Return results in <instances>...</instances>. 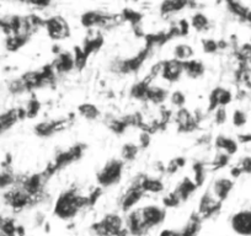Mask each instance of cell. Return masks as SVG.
<instances>
[{
	"mask_svg": "<svg viewBox=\"0 0 251 236\" xmlns=\"http://www.w3.org/2000/svg\"><path fill=\"white\" fill-rule=\"evenodd\" d=\"M248 113L245 111L241 110V108L234 110L233 115H231V123L235 128H244L248 124Z\"/></svg>",
	"mask_w": 251,
	"mask_h": 236,
	"instance_id": "cell-43",
	"label": "cell"
},
{
	"mask_svg": "<svg viewBox=\"0 0 251 236\" xmlns=\"http://www.w3.org/2000/svg\"><path fill=\"white\" fill-rule=\"evenodd\" d=\"M229 225L238 236H251V208L234 213L229 219Z\"/></svg>",
	"mask_w": 251,
	"mask_h": 236,
	"instance_id": "cell-15",
	"label": "cell"
},
{
	"mask_svg": "<svg viewBox=\"0 0 251 236\" xmlns=\"http://www.w3.org/2000/svg\"><path fill=\"white\" fill-rule=\"evenodd\" d=\"M196 144L200 146H208L211 144H213V138H212L211 134H203V136L197 138Z\"/></svg>",
	"mask_w": 251,
	"mask_h": 236,
	"instance_id": "cell-54",
	"label": "cell"
},
{
	"mask_svg": "<svg viewBox=\"0 0 251 236\" xmlns=\"http://www.w3.org/2000/svg\"><path fill=\"white\" fill-rule=\"evenodd\" d=\"M103 194V189L102 187L98 186V187H94L90 192H89L86 196H88V201H89V207H94L96 203H98L99 199L101 198V196Z\"/></svg>",
	"mask_w": 251,
	"mask_h": 236,
	"instance_id": "cell-49",
	"label": "cell"
},
{
	"mask_svg": "<svg viewBox=\"0 0 251 236\" xmlns=\"http://www.w3.org/2000/svg\"><path fill=\"white\" fill-rule=\"evenodd\" d=\"M141 187L147 194H159L165 189V184H164L161 177H155V176H149L146 173H141Z\"/></svg>",
	"mask_w": 251,
	"mask_h": 236,
	"instance_id": "cell-26",
	"label": "cell"
},
{
	"mask_svg": "<svg viewBox=\"0 0 251 236\" xmlns=\"http://www.w3.org/2000/svg\"><path fill=\"white\" fill-rule=\"evenodd\" d=\"M236 165L240 167L243 175H251V155L243 156Z\"/></svg>",
	"mask_w": 251,
	"mask_h": 236,
	"instance_id": "cell-52",
	"label": "cell"
},
{
	"mask_svg": "<svg viewBox=\"0 0 251 236\" xmlns=\"http://www.w3.org/2000/svg\"><path fill=\"white\" fill-rule=\"evenodd\" d=\"M222 206H223V203L219 202L218 199L213 196L211 189H207V191L202 194L201 198H200L196 212L201 215V218L203 219V220H208V219L214 218L216 215H218L219 212H221L222 209Z\"/></svg>",
	"mask_w": 251,
	"mask_h": 236,
	"instance_id": "cell-14",
	"label": "cell"
},
{
	"mask_svg": "<svg viewBox=\"0 0 251 236\" xmlns=\"http://www.w3.org/2000/svg\"><path fill=\"white\" fill-rule=\"evenodd\" d=\"M173 55L175 59L180 62H186L192 59L195 55V49L188 43H177L173 49Z\"/></svg>",
	"mask_w": 251,
	"mask_h": 236,
	"instance_id": "cell-36",
	"label": "cell"
},
{
	"mask_svg": "<svg viewBox=\"0 0 251 236\" xmlns=\"http://www.w3.org/2000/svg\"><path fill=\"white\" fill-rule=\"evenodd\" d=\"M138 146L141 150H146L151 144V134L147 131H141L138 136Z\"/></svg>",
	"mask_w": 251,
	"mask_h": 236,
	"instance_id": "cell-50",
	"label": "cell"
},
{
	"mask_svg": "<svg viewBox=\"0 0 251 236\" xmlns=\"http://www.w3.org/2000/svg\"><path fill=\"white\" fill-rule=\"evenodd\" d=\"M43 28L47 32V36L54 42H60L71 37L72 30L68 21L60 15H53L45 19Z\"/></svg>",
	"mask_w": 251,
	"mask_h": 236,
	"instance_id": "cell-11",
	"label": "cell"
},
{
	"mask_svg": "<svg viewBox=\"0 0 251 236\" xmlns=\"http://www.w3.org/2000/svg\"><path fill=\"white\" fill-rule=\"evenodd\" d=\"M86 149H88L86 144L75 143L73 145L68 146L67 149H60V150H58L55 153L54 158L52 159V161H50V164L42 171L43 175L48 180H50L55 173L69 167L71 165L75 164L76 161L80 160L84 156V154H85Z\"/></svg>",
	"mask_w": 251,
	"mask_h": 236,
	"instance_id": "cell-2",
	"label": "cell"
},
{
	"mask_svg": "<svg viewBox=\"0 0 251 236\" xmlns=\"http://www.w3.org/2000/svg\"><path fill=\"white\" fill-rule=\"evenodd\" d=\"M86 208H90L88 196L81 194L76 187H69L60 192L55 199L53 206V215L60 220L71 221Z\"/></svg>",
	"mask_w": 251,
	"mask_h": 236,
	"instance_id": "cell-1",
	"label": "cell"
},
{
	"mask_svg": "<svg viewBox=\"0 0 251 236\" xmlns=\"http://www.w3.org/2000/svg\"><path fill=\"white\" fill-rule=\"evenodd\" d=\"M182 204V202L180 201V198L177 197V194L174 191L169 192L165 197L163 198V207L164 208H177Z\"/></svg>",
	"mask_w": 251,
	"mask_h": 236,
	"instance_id": "cell-47",
	"label": "cell"
},
{
	"mask_svg": "<svg viewBox=\"0 0 251 236\" xmlns=\"http://www.w3.org/2000/svg\"><path fill=\"white\" fill-rule=\"evenodd\" d=\"M131 1H133V3H138L139 0H131Z\"/></svg>",
	"mask_w": 251,
	"mask_h": 236,
	"instance_id": "cell-60",
	"label": "cell"
},
{
	"mask_svg": "<svg viewBox=\"0 0 251 236\" xmlns=\"http://www.w3.org/2000/svg\"><path fill=\"white\" fill-rule=\"evenodd\" d=\"M207 168H208V164L202 160H196L192 164V173H194L192 180H194L199 189L203 186L204 182H206Z\"/></svg>",
	"mask_w": 251,
	"mask_h": 236,
	"instance_id": "cell-35",
	"label": "cell"
},
{
	"mask_svg": "<svg viewBox=\"0 0 251 236\" xmlns=\"http://www.w3.org/2000/svg\"><path fill=\"white\" fill-rule=\"evenodd\" d=\"M76 112L80 117H83L86 121H98L99 118L101 117V111L100 108L96 105L91 102H84L80 103L76 108Z\"/></svg>",
	"mask_w": 251,
	"mask_h": 236,
	"instance_id": "cell-34",
	"label": "cell"
},
{
	"mask_svg": "<svg viewBox=\"0 0 251 236\" xmlns=\"http://www.w3.org/2000/svg\"><path fill=\"white\" fill-rule=\"evenodd\" d=\"M73 54H74V59H75V68L78 69V71H83V69L86 67L89 58L86 57L85 53L83 52L80 46H75V47H74Z\"/></svg>",
	"mask_w": 251,
	"mask_h": 236,
	"instance_id": "cell-45",
	"label": "cell"
},
{
	"mask_svg": "<svg viewBox=\"0 0 251 236\" xmlns=\"http://www.w3.org/2000/svg\"><path fill=\"white\" fill-rule=\"evenodd\" d=\"M125 165V161L121 160L120 158H112L106 161L105 165L96 172L98 186L102 187L103 189L117 186L122 181Z\"/></svg>",
	"mask_w": 251,
	"mask_h": 236,
	"instance_id": "cell-7",
	"label": "cell"
},
{
	"mask_svg": "<svg viewBox=\"0 0 251 236\" xmlns=\"http://www.w3.org/2000/svg\"><path fill=\"white\" fill-rule=\"evenodd\" d=\"M32 221H33V225H35L36 228H42V226L45 225L46 223H47V218H46V214L42 213V212H37V213L33 215Z\"/></svg>",
	"mask_w": 251,
	"mask_h": 236,
	"instance_id": "cell-53",
	"label": "cell"
},
{
	"mask_svg": "<svg viewBox=\"0 0 251 236\" xmlns=\"http://www.w3.org/2000/svg\"><path fill=\"white\" fill-rule=\"evenodd\" d=\"M194 1H196V0H194Z\"/></svg>",
	"mask_w": 251,
	"mask_h": 236,
	"instance_id": "cell-61",
	"label": "cell"
},
{
	"mask_svg": "<svg viewBox=\"0 0 251 236\" xmlns=\"http://www.w3.org/2000/svg\"><path fill=\"white\" fill-rule=\"evenodd\" d=\"M229 175H230V179L235 180V179H239V177H241V176H243V172H241L240 167H239L238 165H235L233 166V167H230Z\"/></svg>",
	"mask_w": 251,
	"mask_h": 236,
	"instance_id": "cell-58",
	"label": "cell"
},
{
	"mask_svg": "<svg viewBox=\"0 0 251 236\" xmlns=\"http://www.w3.org/2000/svg\"><path fill=\"white\" fill-rule=\"evenodd\" d=\"M121 15H122V19L125 23L131 24L132 27L134 28V31L141 30L139 26H141L142 20H143V14L139 13V11L133 10V9H123Z\"/></svg>",
	"mask_w": 251,
	"mask_h": 236,
	"instance_id": "cell-38",
	"label": "cell"
},
{
	"mask_svg": "<svg viewBox=\"0 0 251 236\" xmlns=\"http://www.w3.org/2000/svg\"><path fill=\"white\" fill-rule=\"evenodd\" d=\"M194 3V0H163L159 5V13L163 18H169L191 6Z\"/></svg>",
	"mask_w": 251,
	"mask_h": 236,
	"instance_id": "cell-23",
	"label": "cell"
},
{
	"mask_svg": "<svg viewBox=\"0 0 251 236\" xmlns=\"http://www.w3.org/2000/svg\"><path fill=\"white\" fill-rule=\"evenodd\" d=\"M169 101H170L171 106L175 107L176 110L181 107H185L186 106V95L185 93H182L181 90H175L173 93H170L169 96Z\"/></svg>",
	"mask_w": 251,
	"mask_h": 236,
	"instance_id": "cell-44",
	"label": "cell"
},
{
	"mask_svg": "<svg viewBox=\"0 0 251 236\" xmlns=\"http://www.w3.org/2000/svg\"><path fill=\"white\" fill-rule=\"evenodd\" d=\"M234 100V95L229 89L217 86L209 93L207 101V113H213L218 107H226Z\"/></svg>",
	"mask_w": 251,
	"mask_h": 236,
	"instance_id": "cell-16",
	"label": "cell"
},
{
	"mask_svg": "<svg viewBox=\"0 0 251 236\" xmlns=\"http://www.w3.org/2000/svg\"><path fill=\"white\" fill-rule=\"evenodd\" d=\"M26 119L25 107L10 108L0 113V136L10 131L15 124Z\"/></svg>",
	"mask_w": 251,
	"mask_h": 236,
	"instance_id": "cell-18",
	"label": "cell"
},
{
	"mask_svg": "<svg viewBox=\"0 0 251 236\" xmlns=\"http://www.w3.org/2000/svg\"><path fill=\"white\" fill-rule=\"evenodd\" d=\"M213 145L217 151H223L229 156H234L239 151V142L226 134H218L213 138Z\"/></svg>",
	"mask_w": 251,
	"mask_h": 236,
	"instance_id": "cell-25",
	"label": "cell"
},
{
	"mask_svg": "<svg viewBox=\"0 0 251 236\" xmlns=\"http://www.w3.org/2000/svg\"><path fill=\"white\" fill-rule=\"evenodd\" d=\"M173 121L175 122L178 133L190 134L196 132L201 126V122L195 117V113L187 107H181L174 111Z\"/></svg>",
	"mask_w": 251,
	"mask_h": 236,
	"instance_id": "cell-13",
	"label": "cell"
},
{
	"mask_svg": "<svg viewBox=\"0 0 251 236\" xmlns=\"http://www.w3.org/2000/svg\"><path fill=\"white\" fill-rule=\"evenodd\" d=\"M230 160H231V156H229L228 154L223 153V151H217L213 160L208 164V166L211 167V170L218 171V170H222V168L226 167V166L230 164Z\"/></svg>",
	"mask_w": 251,
	"mask_h": 236,
	"instance_id": "cell-40",
	"label": "cell"
},
{
	"mask_svg": "<svg viewBox=\"0 0 251 236\" xmlns=\"http://www.w3.org/2000/svg\"><path fill=\"white\" fill-rule=\"evenodd\" d=\"M158 236H182V234H181L180 229L166 228L163 229V230L158 234Z\"/></svg>",
	"mask_w": 251,
	"mask_h": 236,
	"instance_id": "cell-55",
	"label": "cell"
},
{
	"mask_svg": "<svg viewBox=\"0 0 251 236\" xmlns=\"http://www.w3.org/2000/svg\"><path fill=\"white\" fill-rule=\"evenodd\" d=\"M141 213L142 221L146 230L151 231L153 229L163 225L166 220V208L159 204H147V206L138 207Z\"/></svg>",
	"mask_w": 251,
	"mask_h": 236,
	"instance_id": "cell-12",
	"label": "cell"
},
{
	"mask_svg": "<svg viewBox=\"0 0 251 236\" xmlns=\"http://www.w3.org/2000/svg\"><path fill=\"white\" fill-rule=\"evenodd\" d=\"M74 119H75V115L71 113L67 117L52 118V119L41 121L33 126V133L38 138H52L55 134H59L60 132L68 129L74 123Z\"/></svg>",
	"mask_w": 251,
	"mask_h": 236,
	"instance_id": "cell-8",
	"label": "cell"
},
{
	"mask_svg": "<svg viewBox=\"0 0 251 236\" xmlns=\"http://www.w3.org/2000/svg\"><path fill=\"white\" fill-rule=\"evenodd\" d=\"M203 221L204 220L197 212H192L191 215L188 216L187 221L185 223V225L180 229L182 236H199Z\"/></svg>",
	"mask_w": 251,
	"mask_h": 236,
	"instance_id": "cell-29",
	"label": "cell"
},
{
	"mask_svg": "<svg viewBox=\"0 0 251 236\" xmlns=\"http://www.w3.org/2000/svg\"><path fill=\"white\" fill-rule=\"evenodd\" d=\"M108 131L116 136H123L129 128H134V113L120 116V117H108L105 121Z\"/></svg>",
	"mask_w": 251,
	"mask_h": 236,
	"instance_id": "cell-20",
	"label": "cell"
},
{
	"mask_svg": "<svg viewBox=\"0 0 251 236\" xmlns=\"http://www.w3.org/2000/svg\"><path fill=\"white\" fill-rule=\"evenodd\" d=\"M236 141L239 142V144H251V132L238 134V139Z\"/></svg>",
	"mask_w": 251,
	"mask_h": 236,
	"instance_id": "cell-57",
	"label": "cell"
},
{
	"mask_svg": "<svg viewBox=\"0 0 251 236\" xmlns=\"http://www.w3.org/2000/svg\"><path fill=\"white\" fill-rule=\"evenodd\" d=\"M234 186H235V184H234L233 179L221 176V177L214 180L213 185L211 187V192L219 202L223 203V202H226L229 198L230 193L233 192Z\"/></svg>",
	"mask_w": 251,
	"mask_h": 236,
	"instance_id": "cell-22",
	"label": "cell"
},
{
	"mask_svg": "<svg viewBox=\"0 0 251 236\" xmlns=\"http://www.w3.org/2000/svg\"><path fill=\"white\" fill-rule=\"evenodd\" d=\"M1 198H3L4 203H5L9 208L13 209L14 212H18V213L19 212L25 211V209L38 206L36 199L32 198L27 192L24 191L19 185H15L14 187L9 189L8 191L3 192Z\"/></svg>",
	"mask_w": 251,
	"mask_h": 236,
	"instance_id": "cell-10",
	"label": "cell"
},
{
	"mask_svg": "<svg viewBox=\"0 0 251 236\" xmlns=\"http://www.w3.org/2000/svg\"><path fill=\"white\" fill-rule=\"evenodd\" d=\"M186 164H187V160H186V158H183V156H177V158L171 159V160L165 165V175H175V173H177L181 168L185 167Z\"/></svg>",
	"mask_w": 251,
	"mask_h": 236,
	"instance_id": "cell-42",
	"label": "cell"
},
{
	"mask_svg": "<svg viewBox=\"0 0 251 236\" xmlns=\"http://www.w3.org/2000/svg\"><path fill=\"white\" fill-rule=\"evenodd\" d=\"M197 189H199V187L195 184L192 177L185 176L182 180H180V181L177 182V185H176V187L173 191L177 194L180 201L182 202V203H185V202H187L188 199L191 198V197L196 193Z\"/></svg>",
	"mask_w": 251,
	"mask_h": 236,
	"instance_id": "cell-24",
	"label": "cell"
},
{
	"mask_svg": "<svg viewBox=\"0 0 251 236\" xmlns=\"http://www.w3.org/2000/svg\"><path fill=\"white\" fill-rule=\"evenodd\" d=\"M202 50L207 54H216V53L219 52L218 47V41L213 40V38H203L201 41Z\"/></svg>",
	"mask_w": 251,
	"mask_h": 236,
	"instance_id": "cell-46",
	"label": "cell"
},
{
	"mask_svg": "<svg viewBox=\"0 0 251 236\" xmlns=\"http://www.w3.org/2000/svg\"><path fill=\"white\" fill-rule=\"evenodd\" d=\"M0 28L5 33L10 35L11 25H10V18H0Z\"/></svg>",
	"mask_w": 251,
	"mask_h": 236,
	"instance_id": "cell-56",
	"label": "cell"
},
{
	"mask_svg": "<svg viewBox=\"0 0 251 236\" xmlns=\"http://www.w3.org/2000/svg\"><path fill=\"white\" fill-rule=\"evenodd\" d=\"M4 218H5V216H4V215H3V214L0 213V225H1V223H3Z\"/></svg>",
	"mask_w": 251,
	"mask_h": 236,
	"instance_id": "cell-59",
	"label": "cell"
},
{
	"mask_svg": "<svg viewBox=\"0 0 251 236\" xmlns=\"http://www.w3.org/2000/svg\"><path fill=\"white\" fill-rule=\"evenodd\" d=\"M228 110L226 107H218L213 112V122L217 126H223L228 122Z\"/></svg>",
	"mask_w": 251,
	"mask_h": 236,
	"instance_id": "cell-48",
	"label": "cell"
},
{
	"mask_svg": "<svg viewBox=\"0 0 251 236\" xmlns=\"http://www.w3.org/2000/svg\"><path fill=\"white\" fill-rule=\"evenodd\" d=\"M125 224L126 229L128 230L129 236H146L148 234V231L144 228L143 221H142L138 207L132 209L128 213H126Z\"/></svg>",
	"mask_w": 251,
	"mask_h": 236,
	"instance_id": "cell-21",
	"label": "cell"
},
{
	"mask_svg": "<svg viewBox=\"0 0 251 236\" xmlns=\"http://www.w3.org/2000/svg\"><path fill=\"white\" fill-rule=\"evenodd\" d=\"M154 49L151 46L144 45V47L141 50L137 52V54L132 55L128 58H115L111 63L108 64V71L111 73L116 74V75H132V74H137L146 62L148 61V58L153 54Z\"/></svg>",
	"mask_w": 251,
	"mask_h": 236,
	"instance_id": "cell-3",
	"label": "cell"
},
{
	"mask_svg": "<svg viewBox=\"0 0 251 236\" xmlns=\"http://www.w3.org/2000/svg\"><path fill=\"white\" fill-rule=\"evenodd\" d=\"M103 43H105V41H103V36L101 35L100 32H96L95 35L88 36V37L84 40L83 45H81L80 47L81 49H83V52L85 53L86 57L90 58L91 55L98 53L99 50L102 48Z\"/></svg>",
	"mask_w": 251,
	"mask_h": 236,
	"instance_id": "cell-30",
	"label": "cell"
},
{
	"mask_svg": "<svg viewBox=\"0 0 251 236\" xmlns=\"http://www.w3.org/2000/svg\"><path fill=\"white\" fill-rule=\"evenodd\" d=\"M90 233L95 236H129L126 229L125 216L116 212L106 213L90 225Z\"/></svg>",
	"mask_w": 251,
	"mask_h": 236,
	"instance_id": "cell-6",
	"label": "cell"
},
{
	"mask_svg": "<svg viewBox=\"0 0 251 236\" xmlns=\"http://www.w3.org/2000/svg\"><path fill=\"white\" fill-rule=\"evenodd\" d=\"M16 1H20V3L27 4V5L35 6L38 9H46L52 5L53 3V0H16Z\"/></svg>",
	"mask_w": 251,
	"mask_h": 236,
	"instance_id": "cell-51",
	"label": "cell"
},
{
	"mask_svg": "<svg viewBox=\"0 0 251 236\" xmlns=\"http://www.w3.org/2000/svg\"><path fill=\"white\" fill-rule=\"evenodd\" d=\"M183 76V63L175 58L161 61V73L160 78L166 83L175 84L181 80Z\"/></svg>",
	"mask_w": 251,
	"mask_h": 236,
	"instance_id": "cell-17",
	"label": "cell"
},
{
	"mask_svg": "<svg viewBox=\"0 0 251 236\" xmlns=\"http://www.w3.org/2000/svg\"><path fill=\"white\" fill-rule=\"evenodd\" d=\"M183 63V75H186L187 78L194 79H201L202 76L206 74V66L202 61L200 59H188V61L182 62Z\"/></svg>",
	"mask_w": 251,
	"mask_h": 236,
	"instance_id": "cell-28",
	"label": "cell"
},
{
	"mask_svg": "<svg viewBox=\"0 0 251 236\" xmlns=\"http://www.w3.org/2000/svg\"><path fill=\"white\" fill-rule=\"evenodd\" d=\"M20 78L25 84L27 93L31 94L36 90H41V89L54 88L58 80L57 73L50 63L45 64L40 69L25 71L24 74H21Z\"/></svg>",
	"mask_w": 251,
	"mask_h": 236,
	"instance_id": "cell-4",
	"label": "cell"
},
{
	"mask_svg": "<svg viewBox=\"0 0 251 236\" xmlns=\"http://www.w3.org/2000/svg\"><path fill=\"white\" fill-rule=\"evenodd\" d=\"M6 90H8V93L13 96H21L24 95V94H27L25 84L21 80L20 76L9 80L8 84H6Z\"/></svg>",
	"mask_w": 251,
	"mask_h": 236,
	"instance_id": "cell-41",
	"label": "cell"
},
{
	"mask_svg": "<svg viewBox=\"0 0 251 236\" xmlns=\"http://www.w3.org/2000/svg\"><path fill=\"white\" fill-rule=\"evenodd\" d=\"M169 96H170V93H169L168 89L151 84L147 91L144 102L151 103L154 106H163L169 100Z\"/></svg>",
	"mask_w": 251,
	"mask_h": 236,
	"instance_id": "cell-27",
	"label": "cell"
},
{
	"mask_svg": "<svg viewBox=\"0 0 251 236\" xmlns=\"http://www.w3.org/2000/svg\"><path fill=\"white\" fill-rule=\"evenodd\" d=\"M153 81L154 80L149 75H147L146 78H143L142 80L136 81V83L131 86V89H129V96H131L132 98H134V100L144 102V101H146L147 91H148L149 86L153 84Z\"/></svg>",
	"mask_w": 251,
	"mask_h": 236,
	"instance_id": "cell-31",
	"label": "cell"
},
{
	"mask_svg": "<svg viewBox=\"0 0 251 236\" xmlns=\"http://www.w3.org/2000/svg\"><path fill=\"white\" fill-rule=\"evenodd\" d=\"M139 151H141V149H139L138 144L128 142V143L123 144L122 148H121V158L120 159L122 161H125V164L132 163V161H134L137 159Z\"/></svg>",
	"mask_w": 251,
	"mask_h": 236,
	"instance_id": "cell-37",
	"label": "cell"
},
{
	"mask_svg": "<svg viewBox=\"0 0 251 236\" xmlns=\"http://www.w3.org/2000/svg\"><path fill=\"white\" fill-rule=\"evenodd\" d=\"M41 110H42V103L36 97L35 94H32L25 105L26 118H28V119H35V118L38 117Z\"/></svg>",
	"mask_w": 251,
	"mask_h": 236,
	"instance_id": "cell-39",
	"label": "cell"
},
{
	"mask_svg": "<svg viewBox=\"0 0 251 236\" xmlns=\"http://www.w3.org/2000/svg\"><path fill=\"white\" fill-rule=\"evenodd\" d=\"M19 176L11 167H0V192H5L18 184Z\"/></svg>",
	"mask_w": 251,
	"mask_h": 236,
	"instance_id": "cell-33",
	"label": "cell"
},
{
	"mask_svg": "<svg viewBox=\"0 0 251 236\" xmlns=\"http://www.w3.org/2000/svg\"><path fill=\"white\" fill-rule=\"evenodd\" d=\"M190 26H191V28H194L196 32L204 33L208 32L212 28V21L206 14L201 13V11H197V13H195L194 15L191 16Z\"/></svg>",
	"mask_w": 251,
	"mask_h": 236,
	"instance_id": "cell-32",
	"label": "cell"
},
{
	"mask_svg": "<svg viewBox=\"0 0 251 236\" xmlns=\"http://www.w3.org/2000/svg\"><path fill=\"white\" fill-rule=\"evenodd\" d=\"M53 69L57 73V75H66L75 71V59L74 54L71 50H62L59 54L54 55V59L50 62Z\"/></svg>",
	"mask_w": 251,
	"mask_h": 236,
	"instance_id": "cell-19",
	"label": "cell"
},
{
	"mask_svg": "<svg viewBox=\"0 0 251 236\" xmlns=\"http://www.w3.org/2000/svg\"><path fill=\"white\" fill-rule=\"evenodd\" d=\"M146 194L147 193L141 187V173H138L132 179L129 186L126 189V191L118 199V207H120L121 212L126 214L131 212L132 209L137 208Z\"/></svg>",
	"mask_w": 251,
	"mask_h": 236,
	"instance_id": "cell-9",
	"label": "cell"
},
{
	"mask_svg": "<svg viewBox=\"0 0 251 236\" xmlns=\"http://www.w3.org/2000/svg\"><path fill=\"white\" fill-rule=\"evenodd\" d=\"M125 23L121 14L107 13L102 10H89L81 14L80 24L89 31L112 30Z\"/></svg>",
	"mask_w": 251,
	"mask_h": 236,
	"instance_id": "cell-5",
	"label": "cell"
}]
</instances>
